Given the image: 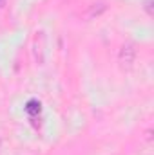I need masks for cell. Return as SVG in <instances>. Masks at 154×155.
<instances>
[{
	"mask_svg": "<svg viewBox=\"0 0 154 155\" xmlns=\"http://www.w3.org/2000/svg\"><path fill=\"white\" fill-rule=\"evenodd\" d=\"M134 56H136V51L132 49V45H123V49H121V54H120V58H121V63H127V65H131V63L134 61Z\"/></svg>",
	"mask_w": 154,
	"mask_h": 155,
	"instance_id": "6da1fadb",
	"label": "cell"
},
{
	"mask_svg": "<svg viewBox=\"0 0 154 155\" xmlns=\"http://www.w3.org/2000/svg\"><path fill=\"white\" fill-rule=\"evenodd\" d=\"M105 11V4H94L91 9H89V13H87V18H93V16H98L100 13H103Z\"/></svg>",
	"mask_w": 154,
	"mask_h": 155,
	"instance_id": "3957f363",
	"label": "cell"
},
{
	"mask_svg": "<svg viewBox=\"0 0 154 155\" xmlns=\"http://www.w3.org/2000/svg\"><path fill=\"white\" fill-rule=\"evenodd\" d=\"M2 4H4V0H0V7H2Z\"/></svg>",
	"mask_w": 154,
	"mask_h": 155,
	"instance_id": "277c9868",
	"label": "cell"
},
{
	"mask_svg": "<svg viewBox=\"0 0 154 155\" xmlns=\"http://www.w3.org/2000/svg\"><path fill=\"white\" fill-rule=\"evenodd\" d=\"M26 112H27L29 116H37V114H40V103L37 101V99L27 101V105H26Z\"/></svg>",
	"mask_w": 154,
	"mask_h": 155,
	"instance_id": "7a4b0ae2",
	"label": "cell"
}]
</instances>
